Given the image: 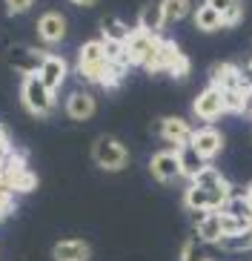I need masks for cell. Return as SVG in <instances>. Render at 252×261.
I'll return each mask as SVG.
<instances>
[{
    "label": "cell",
    "mask_w": 252,
    "mask_h": 261,
    "mask_svg": "<svg viewBox=\"0 0 252 261\" xmlns=\"http://www.w3.org/2000/svg\"><path fill=\"white\" fill-rule=\"evenodd\" d=\"M206 6H212L223 17V26L232 29L244 20V0H204Z\"/></svg>",
    "instance_id": "obj_18"
},
{
    "label": "cell",
    "mask_w": 252,
    "mask_h": 261,
    "mask_svg": "<svg viewBox=\"0 0 252 261\" xmlns=\"http://www.w3.org/2000/svg\"><path fill=\"white\" fill-rule=\"evenodd\" d=\"M189 0H160V12H163V23H178L189 15Z\"/></svg>",
    "instance_id": "obj_24"
},
{
    "label": "cell",
    "mask_w": 252,
    "mask_h": 261,
    "mask_svg": "<svg viewBox=\"0 0 252 261\" xmlns=\"http://www.w3.org/2000/svg\"><path fill=\"white\" fill-rule=\"evenodd\" d=\"M195 238H198L201 244H221V238H223L221 215H218V213L204 215V218L195 224Z\"/></svg>",
    "instance_id": "obj_17"
},
{
    "label": "cell",
    "mask_w": 252,
    "mask_h": 261,
    "mask_svg": "<svg viewBox=\"0 0 252 261\" xmlns=\"http://www.w3.org/2000/svg\"><path fill=\"white\" fill-rule=\"evenodd\" d=\"M192 112H195V118H198L201 123H212L218 118L227 115V103H223V92L218 89V86H206L204 92L195 98V103H192Z\"/></svg>",
    "instance_id": "obj_6"
},
{
    "label": "cell",
    "mask_w": 252,
    "mask_h": 261,
    "mask_svg": "<svg viewBox=\"0 0 252 261\" xmlns=\"http://www.w3.org/2000/svg\"><path fill=\"white\" fill-rule=\"evenodd\" d=\"M246 192H249V195H252V181H249V184H246Z\"/></svg>",
    "instance_id": "obj_32"
},
{
    "label": "cell",
    "mask_w": 252,
    "mask_h": 261,
    "mask_svg": "<svg viewBox=\"0 0 252 261\" xmlns=\"http://www.w3.org/2000/svg\"><path fill=\"white\" fill-rule=\"evenodd\" d=\"M3 3H6V12L12 17L15 15H23V12H29L32 6H35V0H3Z\"/></svg>",
    "instance_id": "obj_28"
},
{
    "label": "cell",
    "mask_w": 252,
    "mask_h": 261,
    "mask_svg": "<svg viewBox=\"0 0 252 261\" xmlns=\"http://www.w3.org/2000/svg\"><path fill=\"white\" fill-rule=\"evenodd\" d=\"M144 69L152 72V75L163 72V75H172L175 81H183V77H189L192 66H189V58L181 52V46H178L175 40L158 38V46H155L152 58L144 63Z\"/></svg>",
    "instance_id": "obj_1"
},
{
    "label": "cell",
    "mask_w": 252,
    "mask_h": 261,
    "mask_svg": "<svg viewBox=\"0 0 252 261\" xmlns=\"http://www.w3.org/2000/svg\"><path fill=\"white\" fill-rule=\"evenodd\" d=\"M192 184H195V187H201V190H221L223 184H229V181L223 178V172H221V169L209 164V167H206L204 172H201V175L195 178V181H192Z\"/></svg>",
    "instance_id": "obj_25"
},
{
    "label": "cell",
    "mask_w": 252,
    "mask_h": 261,
    "mask_svg": "<svg viewBox=\"0 0 252 261\" xmlns=\"http://www.w3.org/2000/svg\"><path fill=\"white\" fill-rule=\"evenodd\" d=\"M195 26H198L201 32H206V35H212V32H221L223 29V17L215 12L212 6H206V3H201L198 9H195Z\"/></svg>",
    "instance_id": "obj_22"
},
{
    "label": "cell",
    "mask_w": 252,
    "mask_h": 261,
    "mask_svg": "<svg viewBox=\"0 0 252 261\" xmlns=\"http://www.w3.org/2000/svg\"><path fill=\"white\" fill-rule=\"evenodd\" d=\"M95 109H98V100L86 89H77V92H72L66 98V115L72 121H89L95 115Z\"/></svg>",
    "instance_id": "obj_15"
},
{
    "label": "cell",
    "mask_w": 252,
    "mask_h": 261,
    "mask_svg": "<svg viewBox=\"0 0 252 261\" xmlns=\"http://www.w3.org/2000/svg\"><path fill=\"white\" fill-rule=\"evenodd\" d=\"M132 35V29L118 17H103L100 20V38L112 40V43H126V38Z\"/></svg>",
    "instance_id": "obj_23"
},
{
    "label": "cell",
    "mask_w": 252,
    "mask_h": 261,
    "mask_svg": "<svg viewBox=\"0 0 252 261\" xmlns=\"http://www.w3.org/2000/svg\"><path fill=\"white\" fill-rule=\"evenodd\" d=\"M149 172L160 184H172L175 178H181V158L178 149H160L149 158Z\"/></svg>",
    "instance_id": "obj_9"
},
{
    "label": "cell",
    "mask_w": 252,
    "mask_h": 261,
    "mask_svg": "<svg viewBox=\"0 0 252 261\" xmlns=\"http://www.w3.org/2000/svg\"><path fill=\"white\" fill-rule=\"evenodd\" d=\"M163 26L166 23H163V12H160V0H149L137 15V29L149 32V35H160Z\"/></svg>",
    "instance_id": "obj_19"
},
{
    "label": "cell",
    "mask_w": 252,
    "mask_h": 261,
    "mask_svg": "<svg viewBox=\"0 0 252 261\" xmlns=\"http://www.w3.org/2000/svg\"><path fill=\"white\" fill-rule=\"evenodd\" d=\"M106 66H109V58L103 52V40L100 38H95V40H89V43L80 46V52H77V75L83 77V81L100 84Z\"/></svg>",
    "instance_id": "obj_4"
},
{
    "label": "cell",
    "mask_w": 252,
    "mask_h": 261,
    "mask_svg": "<svg viewBox=\"0 0 252 261\" xmlns=\"http://www.w3.org/2000/svg\"><path fill=\"white\" fill-rule=\"evenodd\" d=\"M189 146L201 158H215V155L223 149V132L212 123H201L198 129H192V138H189Z\"/></svg>",
    "instance_id": "obj_8"
},
{
    "label": "cell",
    "mask_w": 252,
    "mask_h": 261,
    "mask_svg": "<svg viewBox=\"0 0 252 261\" xmlns=\"http://www.w3.org/2000/svg\"><path fill=\"white\" fill-rule=\"evenodd\" d=\"M38 77L46 89H52V92L58 95V89L66 84V77H69L66 61H63L61 55H46L43 63H40V69H38Z\"/></svg>",
    "instance_id": "obj_11"
},
{
    "label": "cell",
    "mask_w": 252,
    "mask_h": 261,
    "mask_svg": "<svg viewBox=\"0 0 252 261\" xmlns=\"http://www.w3.org/2000/svg\"><path fill=\"white\" fill-rule=\"evenodd\" d=\"M52 258L54 261H89L92 250L83 238H63L52 247Z\"/></svg>",
    "instance_id": "obj_16"
},
{
    "label": "cell",
    "mask_w": 252,
    "mask_h": 261,
    "mask_svg": "<svg viewBox=\"0 0 252 261\" xmlns=\"http://www.w3.org/2000/svg\"><path fill=\"white\" fill-rule=\"evenodd\" d=\"M69 3H75V6H95L98 0H69Z\"/></svg>",
    "instance_id": "obj_31"
},
{
    "label": "cell",
    "mask_w": 252,
    "mask_h": 261,
    "mask_svg": "<svg viewBox=\"0 0 252 261\" xmlns=\"http://www.w3.org/2000/svg\"><path fill=\"white\" fill-rule=\"evenodd\" d=\"M38 38L46 46H58L66 38V17L61 12H43L38 17Z\"/></svg>",
    "instance_id": "obj_12"
},
{
    "label": "cell",
    "mask_w": 252,
    "mask_h": 261,
    "mask_svg": "<svg viewBox=\"0 0 252 261\" xmlns=\"http://www.w3.org/2000/svg\"><path fill=\"white\" fill-rule=\"evenodd\" d=\"M158 38H160V35H149V32H144V29H132V35L126 38V43H123V55H126V61L144 66V63L152 58L155 46H158Z\"/></svg>",
    "instance_id": "obj_7"
},
{
    "label": "cell",
    "mask_w": 252,
    "mask_h": 261,
    "mask_svg": "<svg viewBox=\"0 0 252 261\" xmlns=\"http://www.w3.org/2000/svg\"><path fill=\"white\" fill-rule=\"evenodd\" d=\"M15 213V192L0 184V218H9Z\"/></svg>",
    "instance_id": "obj_27"
},
{
    "label": "cell",
    "mask_w": 252,
    "mask_h": 261,
    "mask_svg": "<svg viewBox=\"0 0 252 261\" xmlns=\"http://www.w3.org/2000/svg\"><path fill=\"white\" fill-rule=\"evenodd\" d=\"M46 55L40 52V49H29V46H12L6 52V61L9 66H15V69H20L23 75H38L40 63H43Z\"/></svg>",
    "instance_id": "obj_13"
},
{
    "label": "cell",
    "mask_w": 252,
    "mask_h": 261,
    "mask_svg": "<svg viewBox=\"0 0 252 261\" xmlns=\"http://www.w3.org/2000/svg\"><path fill=\"white\" fill-rule=\"evenodd\" d=\"M9 152H15V146H12V135H9V129L0 123V158H6Z\"/></svg>",
    "instance_id": "obj_29"
},
{
    "label": "cell",
    "mask_w": 252,
    "mask_h": 261,
    "mask_svg": "<svg viewBox=\"0 0 252 261\" xmlns=\"http://www.w3.org/2000/svg\"><path fill=\"white\" fill-rule=\"evenodd\" d=\"M181 261H209L206 258V253H204V244H201L198 238L192 236L186 244H183V250H181Z\"/></svg>",
    "instance_id": "obj_26"
},
{
    "label": "cell",
    "mask_w": 252,
    "mask_h": 261,
    "mask_svg": "<svg viewBox=\"0 0 252 261\" xmlns=\"http://www.w3.org/2000/svg\"><path fill=\"white\" fill-rule=\"evenodd\" d=\"M221 230H223V238H235V236H244L246 230L252 227V221L246 218L244 213H232V210H221ZM221 238V241H223Z\"/></svg>",
    "instance_id": "obj_21"
},
{
    "label": "cell",
    "mask_w": 252,
    "mask_h": 261,
    "mask_svg": "<svg viewBox=\"0 0 252 261\" xmlns=\"http://www.w3.org/2000/svg\"><path fill=\"white\" fill-rule=\"evenodd\" d=\"M92 158H95L98 167L109 169V172H118V169H123L129 164V149L118 138H112V135H100L95 141V146H92Z\"/></svg>",
    "instance_id": "obj_5"
},
{
    "label": "cell",
    "mask_w": 252,
    "mask_h": 261,
    "mask_svg": "<svg viewBox=\"0 0 252 261\" xmlns=\"http://www.w3.org/2000/svg\"><path fill=\"white\" fill-rule=\"evenodd\" d=\"M244 190H246V187H244ZM246 218L252 221V195H249V192H246Z\"/></svg>",
    "instance_id": "obj_30"
},
{
    "label": "cell",
    "mask_w": 252,
    "mask_h": 261,
    "mask_svg": "<svg viewBox=\"0 0 252 261\" xmlns=\"http://www.w3.org/2000/svg\"><path fill=\"white\" fill-rule=\"evenodd\" d=\"M155 129H158V135L169 144V149H181V146H186L192 138V126L183 121V118H175V115L160 118V121L155 123Z\"/></svg>",
    "instance_id": "obj_10"
},
{
    "label": "cell",
    "mask_w": 252,
    "mask_h": 261,
    "mask_svg": "<svg viewBox=\"0 0 252 261\" xmlns=\"http://www.w3.org/2000/svg\"><path fill=\"white\" fill-rule=\"evenodd\" d=\"M0 184L9 187L15 195H26V192L38 190V175L26 167L23 155L9 152L3 158V167H0Z\"/></svg>",
    "instance_id": "obj_2"
},
{
    "label": "cell",
    "mask_w": 252,
    "mask_h": 261,
    "mask_svg": "<svg viewBox=\"0 0 252 261\" xmlns=\"http://www.w3.org/2000/svg\"><path fill=\"white\" fill-rule=\"evenodd\" d=\"M178 158H181V175L189 178V181H195V178H198L201 172L209 167V161H206V158H201V155L195 152L189 144L178 149Z\"/></svg>",
    "instance_id": "obj_20"
},
{
    "label": "cell",
    "mask_w": 252,
    "mask_h": 261,
    "mask_svg": "<svg viewBox=\"0 0 252 261\" xmlns=\"http://www.w3.org/2000/svg\"><path fill=\"white\" fill-rule=\"evenodd\" d=\"M246 77H244V69H238L235 63H215L212 72H209V86H218V89H238L244 86Z\"/></svg>",
    "instance_id": "obj_14"
},
{
    "label": "cell",
    "mask_w": 252,
    "mask_h": 261,
    "mask_svg": "<svg viewBox=\"0 0 252 261\" xmlns=\"http://www.w3.org/2000/svg\"><path fill=\"white\" fill-rule=\"evenodd\" d=\"M20 103L26 107V112H32L35 118H46L54 109V92L40 84L38 75H23V81H20Z\"/></svg>",
    "instance_id": "obj_3"
}]
</instances>
